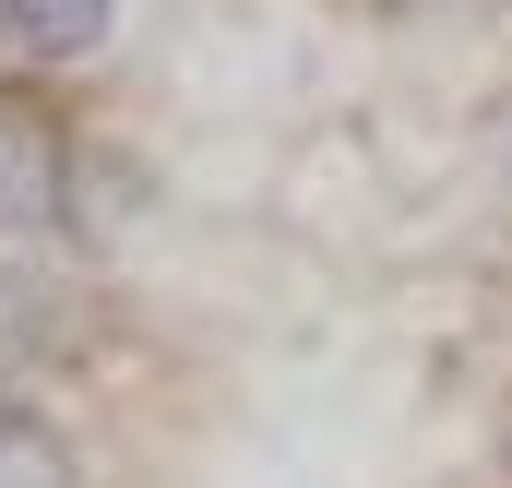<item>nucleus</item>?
I'll list each match as a JSON object with an SVG mask.
<instances>
[{
    "mask_svg": "<svg viewBox=\"0 0 512 488\" xmlns=\"http://www.w3.org/2000/svg\"><path fill=\"white\" fill-rule=\"evenodd\" d=\"M0 24H12V0H0Z\"/></svg>",
    "mask_w": 512,
    "mask_h": 488,
    "instance_id": "nucleus-4",
    "label": "nucleus"
},
{
    "mask_svg": "<svg viewBox=\"0 0 512 488\" xmlns=\"http://www.w3.org/2000/svg\"><path fill=\"white\" fill-rule=\"evenodd\" d=\"M108 24H120V0H12L0 60H24V72H72V60L108 48Z\"/></svg>",
    "mask_w": 512,
    "mask_h": 488,
    "instance_id": "nucleus-1",
    "label": "nucleus"
},
{
    "mask_svg": "<svg viewBox=\"0 0 512 488\" xmlns=\"http://www.w3.org/2000/svg\"><path fill=\"white\" fill-rule=\"evenodd\" d=\"M60 203V143L36 120H0V227H36Z\"/></svg>",
    "mask_w": 512,
    "mask_h": 488,
    "instance_id": "nucleus-2",
    "label": "nucleus"
},
{
    "mask_svg": "<svg viewBox=\"0 0 512 488\" xmlns=\"http://www.w3.org/2000/svg\"><path fill=\"white\" fill-rule=\"evenodd\" d=\"M0 488H72V441L24 405H0Z\"/></svg>",
    "mask_w": 512,
    "mask_h": 488,
    "instance_id": "nucleus-3",
    "label": "nucleus"
}]
</instances>
